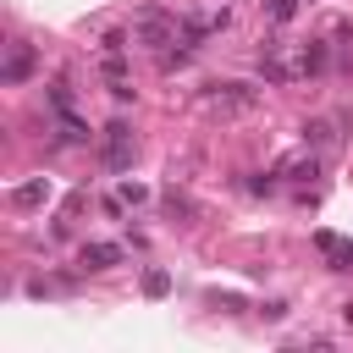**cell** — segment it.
<instances>
[{
    "instance_id": "1",
    "label": "cell",
    "mask_w": 353,
    "mask_h": 353,
    "mask_svg": "<svg viewBox=\"0 0 353 353\" xmlns=\"http://www.w3.org/2000/svg\"><path fill=\"white\" fill-rule=\"evenodd\" d=\"M132 28H138V44H149V50L176 44V22H171L165 11H154V6H149V11H138V22H132Z\"/></svg>"
},
{
    "instance_id": "2",
    "label": "cell",
    "mask_w": 353,
    "mask_h": 353,
    "mask_svg": "<svg viewBox=\"0 0 353 353\" xmlns=\"http://www.w3.org/2000/svg\"><path fill=\"white\" fill-rule=\"evenodd\" d=\"M33 66H39V55H33V44H22V39H17V44L6 50V66H0V83H6V88H17V83H28V77H33Z\"/></svg>"
},
{
    "instance_id": "3",
    "label": "cell",
    "mask_w": 353,
    "mask_h": 353,
    "mask_svg": "<svg viewBox=\"0 0 353 353\" xmlns=\"http://www.w3.org/2000/svg\"><path fill=\"white\" fill-rule=\"evenodd\" d=\"M210 99L237 116V110H254V105H259V88H254V83H210Z\"/></svg>"
},
{
    "instance_id": "4",
    "label": "cell",
    "mask_w": 353,
    "mask_h": 353,
    "mask_svg": "<svg viewBox=\"0 0 353 353\" xmlns=\"http://www.w3.org/2000/svg\"><path fill=\"white\" fill-rule=\"evenodd\" d=\"M105 165L110 171H127L132 165V127L127 121H110L105 127Z\"/></svg>"
},
{
    "instance_id": "5",
    "label": "cell",
    "mask_w": 353,
    "mask_h": 353,
    "mask_svg": "<svg viewBox=\"0 0 353 353\" xmlns=\"http://www.w3.org/2000/svg\"><path fill=\"white\" fill-rule=\"evenodd\" d=\"M314 248L331 259V270H353V243L336 237V232H314Z\"/></svg>"
},
{
    "instance_id": "6",
    "label": "cell",
    "mask_w": 353,
    "mask_h": 353,
    "mask_svg": "<svg viewBox=\"0 0 353 353\" xmlns=\"http://www.w3.org/2000/svg\"><path fill=\"white\" fill-rule=\"evenodd\" d=\"M83 270H110V265H121V243H83Z\"/></svg>"
},
{
    "instance_id": "7",
    "label": "cell",
    "mask_w": 353,
    "mask_h": 353,
    "mask_svg": "<svg viewBox=\"0 0 353 353\" xmlns=\"http://www.w3.org/2000/svg\"><path fill=\"white\" fill-rule=\"evenodd\" d=\"M325 66H331V55H325V44H320V39H309V44H303V55H298V72H314V77H320Z\"/></svg>"
},
{
    "instance_id": "8",
    "label": "cell",
    "mask_w": 353,
    "mask_h": 353,
    "mask_svg": "<svg viewBox=\"0 0 353 353\" xmlns=\"http://www.w3.org/2000/svg\"><path fill=\"white\" fill-rule=\"evenodd\" d=\"M44 199H50V182H44V176H39V182H22V188L11 193L17 210H33V204H44Z\"/></svg>"
},
{
    "instance_id": "9",
    "label": "cell",
    "mask_w": 353,
    "mask_h": 353,
    "mask_svg": "<svg viewBox=\"0 0 353 353\" xmlns=\"http://www.w3.org/2000/svg\"><path fill=\"white\" fill-rule=\"evenodd\" d=\"M331 138H336V132H331V121H325V116H314V121H303V143H309V149H325Z\"/></svg>"
},
{
    "instance_id": "10",
    "label": "cell",
    "mask_w": 353,
    "mask_h": 353,
    "mask_svg": "<svg viewBox=\"0 0 353 353\" xmlns=\"http://www.w3.org/2000/svg\"><path fill=\"white\" fill-rule=\"evenodd\" d=\"M143 292H149V298H165V292H171V276H165V270H143Z\"/></svg>"
},
{
    "instance_id": "11",
    "label": "cell",
    "mask_w": 353,
    "mask_h": 353,
    "mask_svg": "<svg viewBox=\"0 0 353 353\" xmlns=\"http://www.w3.org/2000/svg\"><path fill=\"white\" fill-rule=\"evenodd\" d=\"M259 72H265L270 83H287V77H292V72H287V66L276 61V50H270V55H259Z\"/></svg>"
},
{
    "instance_id": "12",
    "label": "cell",
    "mask_w": 353,
    "mask_h": 353,
    "mask_svg": "<svg viewBox=\"0 0 353 353\" xmlns=\"http://www.w3.org/2000/svg\"><path fill=\"white\" fill-rule=\"evenodd\" d=\"M116 199H121V204H143V199H149V188H143V182H121V193H116Z\"/></svg>"
},
{
    "instance_id": "13",
    "label": "cell",
    "mask_w": 353,
    "mask_h": 353,
    "mask_svg": "<svg viewBox=\"0 0 353 353\" xmlns=\"http://www.w3.org/2000/svg\"><path fill=\"white\" fill-rule=\"evenodd\" d=\"M265 11H270V22H287V17H292V11H298V0H270V6H265Z\"/></svg>"
},
{
    "instance_id": "14",
    "label": "cell",
    "mask_w": 353,
    "mask_h": 353,
    "mask_svg": "<svg viewBox=\"0 0 353 353\" xmlns=\"http://www.w3.org/2000/svg\"><path fill=\"white\" fill-rule=\"evenodd\" d=\"M50 105H55V110H72V88L55 83V88H50Z\"/></svg>"
},
{
    "instance_id": "15",
    "label": "cell",
    "mask_w": 353,
    "mask_h": 353,
    "mask_svg": "<svg viewBox=\"0 0 353 353\" xmlns=\"http://www.w3.org/2000/svg\"><path fill=\"white\" fill-rule=\"evenodd\" d=\"M127 50V33H105V55H121Z\"/></svg>"
},
{
    "instance_id": "16",
    "label": "cell",
    "mask_w": 353,
    "mask_h": 353,
    "mask_svg": "<svg viewBox=\"0 0 353 353\" xmlns=\"http://www.w3.org/2000/svg\"><path fill=\"white\" fill-rule=\"evenodd\" d=\"M342 320H347V325H353V303H342Z\"/></svg>"
}]
</instances>
